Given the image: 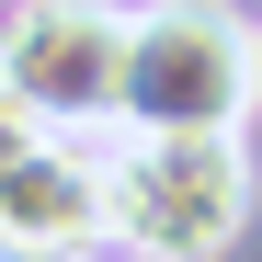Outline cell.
<instances>
[{
    "mask_svg": "<svg viewBox=\"0 0 262 262\" xmlns=\"http://www.w3.org/2000/svg\"><path fill=\"white\" fill-rule=\"evenodd\" d=\"M262 103V23L228 0H148L125 12L114 125H239Z\"/></svg>",
    "mask_w": 262,
    "mask_h": 262,
    "instance_id": "obj_2",
    "label": "cell"
},
{
    "mask_svg": "<svg viewBox=\"0 0 262 262\" xmlns=\"http://www.w3.org/2000/svg\"><path fill=\"white\" fill-rule=\"evenodd\" d=\"M0 92H23L46 125L114 137L125 12H114V0H12V12H0Z\"/></svg>",
    "mask_w": 262,
    "mask_h": 262,
    "instance_id": "obj_3",
    "label": "cell"
},
{
    "mask_svg": "<svg viewBox=\"0 0 262 262\" xmlns=\"http://www.w3.org/2000/svg\"><path fill=\"white\" fill-rule=\"evenodd\" d=\"M114 251V137L46 125L0 171V262H103Z\"/></svg>",
    "mask_w": 262,
    "mask_h": 262,
    "instance_id": "obj_4",
    "label": "cell"
},
{
    "mask_svg": "<svg viewBox=\"0 0 262 262\" xmlns=\"http://www.w3.org/2000/svg\"><path fill=\"white\" fill-rule=\"evenodd\" d=\"M251 228L239 125H114V251L125 262H216Z\"/></svg>",
    "mask_w": 262,
    "mask_h": 262,
    "instance_id": "obj_1",
    "label": "cell"
},
{
    "mask_svg": "<svg viewBox=\"0 0 262 262\" xmlns=\"http://www.w3.org/2000/svg\"><path fill=\"white\" fill-rule=\"evenodd\" d=\"M34 137H46V114H34L23 92H0V171H12V160H23Z\"/></svg>",
    "mask_w": 262,
    "mask_h": 262,
    "instance_id": "obj_5",
    "label": "cell"
}]
</instances>
